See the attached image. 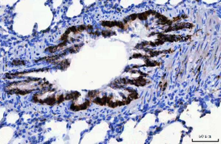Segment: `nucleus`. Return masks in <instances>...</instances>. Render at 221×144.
Wrapping results in <instances>:
<instances>
[{"label":"nucleus","instance_id":"nucleus-1","mask_svg":"<svg viewBox=\"0 0 221 144\" xmlns=\"http://www.w3.org/2000/svg\"><path fill=\"white\" fill-rule=\"evenodd\" d=\"M90 104H91V102L89 101H87L85 102V103H83L81 105L76 104H75L74 103H73L72 104L71 107H70V109H71L72 110H73V111H78V110H85V109L87 108L90 106Z\"/></svg>","mask_w":221,"mask_h":144},{"label":"nucleus","instance_id":"nucleus-2","mask_svg":"<svg viewBox=\"0 0 221 144\" xmlns=\"http://www.w3.org/2000/svg\"><path fill=\"white\" fill-rule=\"evenodd\" d=\"M79 96H80V94L78 92H72V93L66 94L65 96V100H75V99H77L78 98Z\"/></svg>","mask_w":221,"mask_h":144}]
</instances>
